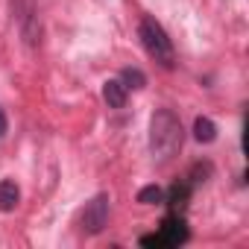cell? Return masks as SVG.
<instances>
[{"label":"cell","instance_id":"6da1fadb","mask_svg":"<svg viewBox=\"0 0 249 249\" xmlns=\"http://www.w3.org/2000/svg\"><path fill=\"white\" fill-rule=\"evenodd\" d=\"M185 141V129L182 120L170 111V108H159L150 120V153L159 161H170Z\"/></svg>","mask_w":249,"mask_h":249},{"label":"cell","instance_id":"7a4b0ae2","mask_svg":"<svg viewBox=\"0 0 249 249\" xmlns=\"http://www.w3.org/2000/svg\"><path fill=\"white\" fill-rule=\"evenodd\" d=\"M138 38H141L144 50L150 53V59H156L164 71H173V68H176L173 41L167 38L164 27H161L156 18H141V24H138Z\"/></svg>","mask_w":249,"mask_h":249},{"label":"cell","instance_id":"3957f363","mask_svg":"<svg viewBox=\"0 0 249 249\" xmlns=\"http://www.w3.org/2000/svg\"><path fill=\"white\" fill-rule=\"evenodd\" d=\"M188 237H191V231H188L185 220L179 214H170V217L161 220L159 234H144L141 237V246H182Z\"/></svg>","mask_w":249,"mask_h":249},{"label":"cell","instance_id":"277c9868","mask_svg":"<svg viewBox=\"0 0 249 249\" xmlns=\"http://www.w3.org/2000/svg\"><path fill=\"white\" fill-rule=\"evenodd\" d=\"M108 226V196L97 194L91 202H85L82 214H79V231L82 234H100Z\"/></svg>","mask_w":249,"mask_h":249},{"label":"cell","instance_id":"5b68a950","mask_svg":"<svg viewBox=\"0 0 249 249\" xmlns=\"http://www.w3.org/2000/svg\"><path fill=\"white\" fill-rule=\"evenodd\" d=\"M15 18L21 27V36L27 38V44L38 41V9L36 0H15Z\"/></svg>","mask_w":249,"mask_h":249},{"label":"cell","instance_id":"8992f818","mask_svg":"<svg viewBox=\"0 0 249 249\" xmlns=\"http://www.w3.org/2000/svg\"><path fill=\"white\" fill-rule=\"evenodd\" d=\"M103 100L108 108H123L126 106V85L120 79H106L103 82Z\"/></svg>","mask_w":249,"mask_h":249},{"label":"cell","instance_id":"52a82bcc","mask_svg":"<svg viewBox=\"0 0 249 249\" xmlns=\"http://www.w3.org/2000/svg\"><path fill=\"white\" fill-rule=\"evenodd\" d=\"M18 202H21V191H18V185H15L12 179H0V211L9 214V211L18 208Z\"/></svg>","mask_w":249,"mask_h":249},{"label":"cell","instance_id":"ba28073f","mask_svg":"<svg viewBox=\"0 0 249 249\" xmlns=\"http://www.w3.org/2000/svg\"><path fill=\"white\" fill-rule=\"evenodd\" d=\"M194 138L199 144H211L217 138V126H214V120L211 117H196L194 120Z\"/></svg>","mask_w":249,"mask_h":249},{"label":"cell","instance_id":"9c48e42d","mask_svg":"<svg viewBox=\"0 0 249 249\" xmlns=\"http://www.w3.org/2000/svg\"><path fill=\"white\" fill-rule=\"evenodd\" d=\"M188 199H191V182H176V185L170 188V194H167L164 202H170L173 208H182Z\"/></svg>","mask_w":249,"mask_h":249},{"label":"cell","instance_id":"30bf717a","mask_svg":"<svg viewBox=\"0 0 249 249\" xmlns=\"http://www.w3.org/2000/svg\"><path fill=\"white\" fill-rule=\"evenodd\" d=\"M120 82L126 85V91H129V88H144V85H147V76H144L141 68H123V71H120Z\"/></svg>","mask_w":249,"mask_h":249},{"label":"cell","instance_id":"8fae6325","mask_svg":"<svg viewBox=\"0 0 249 249\" xmlns=\"http://www.w3.org/2000/svg\"><path fill=\"white\" fill-rule=\"evenodd\" d=\"M138 202L141 205H161L164 202V191L159 185H147V188L138 191Z\"/></svg>","mask_w":249,"mask_h":249},{"label":"cell","instance_id":"7c38bea8","mask_svg":"<svg viewBox=\"0 0 249 249\" xmlns=\"http://www.w3.org/2000/svg\"><path fill=\"white\" fill-rule=\"evenodd\" d=\"M205 176H211V164H208V161H205V164H194V167H191V173H188L191 185H196V182H205Z\"/></svg>","mask_w":249,"mask_h":249},{"label":"cell","instance_id":"4fadbf2b","mask_svg":"<svg viewBox=\"0 0 249 249\" xmlns=\"http://www.w3.org/2000/svg\"><path fill=\"white\" fill-rule=\"evenodd\" d=\"M6 129H9V120H6V111L0 108V138L6 135Z\"/></svg>","mask_w":249,"mask_h":249}]
</instances>
